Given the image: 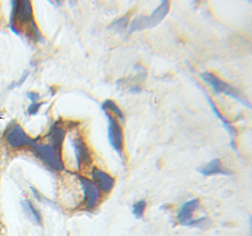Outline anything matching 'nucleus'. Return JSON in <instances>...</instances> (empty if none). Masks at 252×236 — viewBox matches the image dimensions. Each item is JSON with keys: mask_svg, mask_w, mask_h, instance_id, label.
I'll list each match as a JSON object with an SVG mask.
<instances>
[{"mask_svg": "<svg viewBox=\"0 0 252 236\" xmlns=\"http://www.w3.org/2000/svg\"><path fill=\"white\" fill-rule=\"evenodd\" d=\"M201 79L204 81H206L207 83L210 84V86L213 88V90L215 91L216 94H223L226 95L229 98L240 102L243 105H245L247 108L251 109L252 105L251 102L249 101L236 88H234L233 86L229 85L227 82L218 79V77L212 73H202L200 74Z\"/></svg>", "mask_w": 252, "mask_h": 236, "instance_id": "obj_3", "label": "nucleus"}, {"mask_svg": "<svg viewBox=\"0 0 252 236\" xmlns=\"http://www.w3.org/2000/svg\"><path fill=\"white\" fill-rule=\"evenodd\" d=\"M71 145L74 149L77 168L79 170L82 167H88L92 163V156L90 150L81 137H74L71 140Z\"/></svg>", "mask_w": 252, "mask_h": 236, "instance_id": "obj_8", "label": "nucleus"}, {"mask_svg": "<svg viewBox=\"0 0 252 236\" xmlns=\"http://www.w3.org/2000/svg\"><path fill=\"white\" fill-rule=\"evenodd\" d=\"M23 208L25 213L28 214L32 220H33L37 224H42V216L40 212L35 208L34 205L30 201L26 200L24 201Z\"/></svg>", "mask_w": 252, "mask_h": 236, "instance_id": "obj_14", "label": "nucleus"}, {"mask_svg": "<svg viewBox=\"0 0 252 236\" xmlns=\"http://www.w3.org/2000/svg\"><path fill=\"white\" fill-rule=\"evenodd\" d=\"M65 131L63 127L59 126L58 124H54L48 134V138L50 141V144L55 146L60 151H62V146L64 140Z\"/></svg>", "mask_w": 252, "mask_h": 236, "instance_id": "obj_13", "label": "nucleus"}, {"mask_svg": "<svg viewBox=\"0 0 252 236\" xmlns=\"http://www.w3.org/2000/svg\"><path fill=\"white\" fill-rule=\"evenodd\" d=\"M206 99L208 102H209V104H210V106H211V108H212V111H213L214 113L218 116V119L221 121V123H222V125L224 126V128L226 129V131L228 132V134H229V136H230V146L232 147V149H233V150H236L235 144H234L235 129L231 126V124L229 123V121H228L227 119H225V118H224V116H223V115L220 113V112L218 111V107H217L216 103L213 101V100H212L209 96H207V95Z\"/></svg>", "mask_w": 252, "mask_h": 236, "instance_id": "obj_12", "label": "nucleus"}, {"mask_svg": "<svg viewBox=\"0 0 252 236\" xmlns=\"http://www.w3.org/2000/svg\"><path fill=\"white\" fill-rule=\"evenodd\" d=\"M199 204L200 202L197 199H194L184 203L177 214V219L181 225L193 226L198 223V220L196 221L193 219V215L198 208Z\"/></svg>", "mask_w": 252, "mask_h": 236, "instance_id": "obj_9", "label": "nucleus"}, {"mask_svg": "<svg viewBox=\"0 0 252 236\" xmlns=\"http://www.w3.org/2000/svg\"><path fill=\"white\" fill-rule=\"evenodd\" d=\"M28 97L33 103H35L40 99V96L37 93H28Z\"/></svg>", "mask_w": 252, "mask_h": 236, "instance_id": "obj_19", "label": "nucleus"}, {"mask_svg": "<svg viewBox=\"0 0 252 236\" xmlns=\"http://www.w3.org/2000/svg\"><path fill=\"white\" fill-rule=\"evenodd\" d=\"M146 207H147V202L145 201H139L132 205V214L137 219H141L144 216Z\"/></svg>", "mask_w": 252, "mask_h": 236, "instance_id": "obj_16", "label": "nucleus"}, {"mask_svg": "<svg viewBox=\"0 0 252 236\" xmlns=\"http://www.w3.org/2000/svg\"><path fill=\"white\" fill-rule=\"evenodd\" d=\"M43 105V103H32L30 107H29V113L31 114V115H34L37 113V112L39 111V109H40V107Z\"/></svg>", "mask_w": 252, "mask_h": 236, "instance_id": "obj_18", "label": "nucleus"}, {"mask_svg": "<svg viewBox=\"0 0 252 236\" xmlns=\"http://www.w3.org/2000/svg\"><path fill=\"white\" fill-rule=\"evenodd\" d=\"M34 150V154L42 163H44L46 167L53 171H63L64 169L63 162L62 159V151H60L51 144L46 145H35L32 147Z\"/></svg>", "mask_w": 252, "mask_h": 236, "instance_id": "obj_4", "label": "nucleus"}, {"mask_svg": "<svg viewBox=\"0 0 252 236\" xmlns=\"http://www.w3.org/2000/svg\"><path fill=\"white\" fill-rule=\"evenodd\" d=\"M80 180V186L83 193V203L84 207L88 210H94L100 200V190L97 186L93 182L92 180L78 176Z\"/></svg>", "mask_w": 252, "mask_h": 236, "instance_id": "obj_6", "label": "nucleus"}, {"mask_svg": "<svg viewBox=\"0 0 252 236\" xmlns=\"http://www.w3.org/2000/svg\"><path fill=\"white\" fill-rule=\"evenodd\" d=\"M93 182L97 186L100 191L110 193L115 187V180L110 174L104 172L101 169L93 168L91 171Z\"/></svg>", "mask_w": 252, "mask_h": 236, "instance_id": "obj_10", "label": "nucleus"}, {"mask_svg": "<svg viewBox=\"0 0 252 236\" xmlns=\"http://www.w3.org/2000/svg\"><path fill=\"white\" fill-rule=\"evenodd\" d=\"M101 109H102V111H104V112L115 113V115L118 116L122 121L125 120L124 113L121 111V109L116 105V103L114 101H111V100L105 101L101 104Z\"/></svg>", "mask_w": 252, "mask_h": 236, "instance_id": "obj_15", "label": "nucleus"}, {"mask_svg": "<svg viewBox=\"0 0 252 236\" xmlns=\"http://www.w3.org/2000/svg\"><path fill=\"white\" fill-rule=\"evenodd\" d=\"M170 9V4L168 1H161L160 5L154 10L149 16H139L132 20L129 25L128 34H133L138 31H143L146 29H151L159 25L164 17L167 15Z\"/></svg>", "mask_w": 252, "mask_h": 236, "instance_id": "obj_2", "label": "nucleus"}, {"mask_svg": "<svg viewBox=\"0 0 252 236\" xmlns=\"http://www.w3.org/2000/svg\"><path fill=\"white\" fill-rule=\"evenodd\" d=\"M198 172L205 176H216V175H223V176H229L231 173L228 169H226L220 159H215L212 160L209 164L205 165L204 167L198 169Z\"/></svg>", "mask_w": 252, "mask_h": 236, "instance_id": "obj_11", "label": "nucleus"}, {"mask_svg": "<svg viewBox=\"0 0 252 236\" xmlns=\"http://www.w3.org/2000/svg\"><path fill=\"white\" fill-rule=\"evenodd\" d=\"M127 21H128L127 16H123V17L115 20V22L112 24V28L115 29V31H117V32H122L123 30H125L126 25H127Z\"/></svg>", "mask_w": 252, "mask_h": 236, "instance_id": "obj_17", "label": "nucleus"}, {"mask_svg": "<svg viewBox=\"0 0 252 236\" xmlns=\"http://www.w3.org/2000/svg\"><path fill=\"white\" fill-rule=\"evenodd\" d=\"M105 115L108 119V140L111 146L114 148L117 155L123 159L124 149V135L123 130L118 120L113 117L111 113L105 112Z\"/></svg>", "mask_w": 252, "mask_h": 236, "instance_id": "obj_5", "label": "nucleus"}, {"mask_svg": "<svg viewBox=\"0 0 252 236\" xmlns=\"http://www.w3.org/2000/svg\"><path fill=\"white\" fill-rule=\"evenodd\" d=\"M6 140L12 148H19L22 146L34 147L37 144L36 140L27 135L22 127L17 124L13 125L9 129L6 135Z\"/></svg>", "mask_w": 252, "mask_h": 236, "instance_id": "obj_7", "label": "nucleus"}, {"mask_svg": "<svg viewBox=\"0 0 252 236\" xmlns=\"http://www.w3.org/2000/svg\"><path fill=\"white\" fill-rule=\"evenodd\" d=\"M12 15H11V28L15 34H18V30L22 26H27V35L38 41L42 38L41 33L39 32L34 20L32 3L28 0L23 1H12Z\"/></svg>", "mask_w": 252, "mask_h": 236, "instance_id": "obj_1", "label": "nucleus"}]
</instances>
